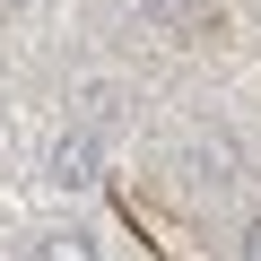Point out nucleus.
Wrapping results in <instances>:
<instances>
[{"label":"nucleus","mask_w":261,"mask_h":261,"mask_svg":"<svg viewBox=\"0 0 261 261\" xmlns=\"http://www.w3.org/2000/svg\"><path fill=\"white\" fill-rule=\"evenodd\" d=\"M27 261H96V235H87V226H44V235L27 244Z\"/></svg>","instance_id":"obj_2"},{"label":"nucleus","mask_w":261,"mask_h":261,"mask_svg":"<svg viewBox=\"0 0 261 261\" xmlns=\"http://www.w3.org/2000/svg\"><path fill=\"white\" fill-rule=\"evenodd\" d=\"M244 261H261V218H244Z\"/></svg>","instance_id":"obj_3"},{"label":"nucleus","mask_w":261,"mask_h":261,"mask_svg":"<svg viewBox=\"0 0 261 261\" xmlns=\"http://www.w3.org/2000/svg\"><path fill=\"white\" fill-rule=\"evenodd\" d=\"M96 157H105V140H96V122H79V130H61V140H53V183H61V192H79V183H96Z\"/></svg>","instance_id":"obj_1"}]
</instances>
